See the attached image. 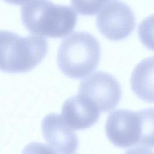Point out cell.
Wrapping results in <instances>:
<instances>
[{
    "label": "cell",
    "mask_w": 154,
    "mask_h": 154,
    "mask_svg": "<svg viewBox=\"0 0 154 154\" xmlns=\"http://www.w3.org/2000/svg\"><path fill=\"white\" fill-rule=\"evenodd\" d=\"M98 40L85 32H76L61 43L57 53V63L67 76L79 79L91 73L100 59Z\"/></svg>",
    "instance_id": "obj_3"
},
{
    "label": "cell",
    "mask_w": 154,
    "mask_h": 154,
    "mask_svg": "<svg viewBox=\"0 0 154 154\" xmlns=\"http://www.w3.org/2000/svg\"><path fill=\"white\" fill-rule=\"evenodd\" d=\"M140 120V137L138 144L154 147V108L138 111Z\"/></svg>",
    "instance_id": "obj_10"
},
{
    "label": "cell",
    "mask_w": 154,
    "mask_h": 154,
    "mask_svg": "<svg viewBox=\"0 0 154 154\" xmlns=\"http://www.w3.org/2000/svg\"><path fill=\"white\" fill-rule=\"evenodd\" d=\"M138 32L143 45L154 51V14L146 17L140 23Z\"/></svg>",
    "instance_id": "obj_11"
},
{
    "label": "cell",
    "mask_w": 154,
    "mask_h": 154,
    "mask_svg": "<svg viewBox=\"0 0 154 154\" xmlns=\"http://www.w3.org/2000/svg\"><path fill=\"white\" fill-rule=\"evenodd\" d=\"M48 49L47 41L40 36L21 37L0 31V70L11 73L29 72L45 58Z\"/></svg>",
    "instance_id": "obj_2"
},
{
    "label": "cell",
    "mask_w": 154,
    "mask_h": 154,
    "mask_svg": "<svg viewBox=\"0 0 154 154\" xmlns=\"http://www.w3.org/2000/svg\"><path fill=\"white\" fill-rule=\"evenodd\" d=\"M21 19L31 33L61 38L73 31L77 15L67 5L55 4L49 0H31L21 8Z\"/></svg>",
    "instance_id": "obj_1"
},
{
    "label": "cell",
    "mask_w": 154,
    "mask_h": 154,
    "mask_svg": "<svg viewBox=\"0 0 154 154\" xmlns=\"http://www.w3.org/2000/svg\"><path fill=\"white\" fill-rule=\"evenodd\" d=\"M22 154H57L50 146L39 142L28 144L23 149Z\"/></svg>",
    "instance_id": "obj_13"
},
{
    "label": "cell",
    "mask_w": 154,
    "mask_h": 154,
    "mask_svg": "<svg viewBox=\"0 0 154 154\" xmlns=\"http://www.w3.org/2000/svg\"><path fill=\"white\" fill-rule=\"evenodd\" d=\"M96 25L105 37L111 40H120L134 31L135 18L128 5L114 1L106 4L97 14Z\"/></svg>",
    "instance_id": "obj_5"
},
{
    "label": "cell",
    "mask_w": 154,
    "mask_h": 154,
    "mask_svg": "<svg viewBox=\"0 0 154 154\" xmlns=\"http://www.w3.org/2000/svg\"><path fill=\"white\" fill-rule=\"evenodd\" d=\"M4 1L14 5H22L28 2L29 0H4Z\"/></svg>",
    "instance_id": "obj_15"
},
{
    "label": "cell",
    "mask_w": 154,
    "mask_h": 154,
    "mask_svg": "<svg viewBox=\"0 0 154 154\" xmlns=\"http://www.w3.org/2000/svg\"><path fill=\"white\" fill-rule=\"evenodd\" d=\"M100 111L86 97L78 94L68 98L63 103L61 117L72 129L82 130L92 126L99 119Z\"/></svg>",
    "instance_id": "obj_8"
},
{
    "label": "cell",
    "mask_w": 154,
    "mask_h": 154,
    "mask_svg": "<svg viewBox=\"0 0 154 154\" xmlns=\"http://www.w3.org/2000/svg\"><path fill=\"white\" fill-rule=\"evenodd\" d=\"M42 130L47 143L59 154H70L77 150V135L60 115H46L42 122Z\"/></svg>",
    "instance_id": "obj_7"
},
{
    "label": "cell",
    "mask_w": 154,
    "mask_h": 154,
    "mask_svg": "<svg viewBox=\"0 0 154 154\" xmlns=\"http://www.w3.org/2000/svg\"><path fill=\"white\" fill-rule=\"evenodd\" d=\"M112 0H71L75 10L82 15H94Z\"/></svg>",
    "instance_id": "obj_12"
},
{
    "label": "cell",
    "mask_w": 154,
    "mask_h": 154,
    "mask_svg": "<svg viewBox=\"0 0 154 154\" xmlns=\"http://www.w3.org/2000/svg\"><path fill=\"white\" fill-rule=\"evenodd\" d=\"M105 132L114 146L126 148L138 144L140 120L138 111L120 109L111 112L107 117Z\"/></svg>",
    "instance_id": "obj_6"
},
{
    "label": "cell",
    "mask_w": 154,
    "mask_h": 154,
    "mask_svg": "<svg viewBox=\"0 0 154 154\" xmlns=\"http://www.w3.org/2000/svg\"><path fill=\"white\" fill-rule=\"evenodd\" d=\"M124 154H154V152L143 147H135L129 149Z\"/></svg>",
    "instance_id": "obj_14"
},
{
    "label": "cell",
    "mask_w": 154,
    "mask_h": 154,
    "mask_svg": "<svg viewBox=\"0 0 154 154\" xmlns=\"http://www.w3.org/2000/svg\"><path fill=\"white\" fill-rule=\"evenodd\" d=\"M130 84L132 90L139 99L154 103V56L143 60L135 66Z\"/></svg>",
    "instance_id": "obj_9"
},
{
    "label": "cell",
    "mask_w": 154,
    "mask_h": 154,
    "mask_svg": "<svg viewBox=\"0 0 154 154\" xmlns=\"http://www.w3.org/2000/svg\"><path fill=\"white\" fill-rule=\"evenodd\" d=\"M78 94L93 102L100 112H105L115 108L119 104L122 97V88L112 75L98 71L81 82Z\"/></svg>",
    "instance_id": "obj_4"
}]
</instances>
